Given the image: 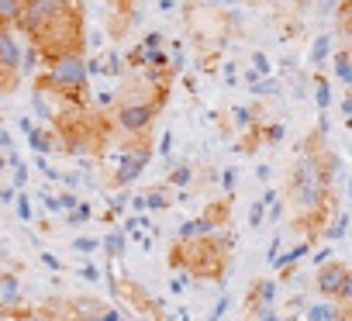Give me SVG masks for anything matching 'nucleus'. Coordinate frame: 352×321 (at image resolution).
<instances>
[{
	"label": "nucleus",
	"instance_id": "nucleus-32",
	"mask_svg": "<svg viewBox=\"0 0 352 321\" xmlns=\"http://www.w3.org/2000/svg\"><path fill=\"white\" fill-rule=\"evenodd\" d=\"M42 263H45V266H52V269H63V263H59L56 256H49V252H42Z\"/></svg>",
	"mask_w": 352,
	"mask_h": 321
},
{
	"label": "nucleus",
	"instance_id": "nucleus-34",
	"mask_svg": "<svg viewBox=\"0 0 352 321\" xmlns=\"http://www.w3.org/2000/svg\"><path fill=\"white\" fill-rule=\"evenodd\" d=\"M80 276H83V280H97V269H94V266H83Z\"/></svg>",
	"mask_w": 352,
	"mask_h": 321
},
{
	"label": "nucleus",
	"instance_id": "nucleus-16",
	"mask_svg": "<svg viewBox=\"0 0 352 321\" xmlns=\"http://www.w3.org/2000/svg\"><path fill=\"white\" fill-rule=\"evenodd\" d=\"M28 0H0V28H18Z\"/></svg>",
	"mask_w": 352,
	"mask_h": 321
},
{
	"label": "nucleus",
	"instance_id": "nucleus-19",
	"mask_svg": "<svg viewBox=\"0 0 352 321\" xmlns=\"http://www.w3.org/2000/svg\"><path fill=\"white\" fill-rule=\"evenodd\" d=\"M314 104H318V114H328L331 107V83L321 73H314Z\"/></svg>",
	"mask_w": 352,
	"mask_h": 321
},
{
	"label": "nucleus",
	"instance_id": "nucleus-25",
	"mask_svg": "<svg viewBox=\"0 0 352 321\" xmlns=\"http://www.w3.org/2000/svg\"><path fill=\"white\" fill-rule=\"evenodd\" d=\"M345 232H349V214H335L331 225L324 228V239H342Z\"/></svg>",
	"mask_w": 352,
	"mask_h": 321
},
{
	"label": "nucleus",
	"instance_id": "nucleus-8",
	"mask_svg": "<svg viewBox=\"0 0 352 321\" xmlns=\"http://www.w3.org/2000/svg\"><path fill=\"white\" fill-rule=\"evenodd\" d=\"M349 263H342V259H324L318 269H314V290L324 297V300H342V294H345V283H349Z\"/></svg>",
	"mask_w": 352,
	"mask_h": 321
},
{
	"label": "nucleus",
	"instance_id": "nucleus-35",
	"mask_svg": "<svg viewBox=\"0 0 352 321\" xmlns=\"http://www.w3.org/2000/svg\"><path fill=\"white\" fill-rule=\"evenodd\" d=\"M342 114H352V90H349L345 100H342Z\"/></svg>",
	"mask_w": 352,
	"mask_h": 321
},
{
	"label": "nucleus",
	"instance_id": "nucleus-4",
	"mask_svg": "<svg viewBox=\"0 0 352 321\" xmlns=\"http://www.w3.org/2000/svg\"><path fill=\"white\" fill-rule=\"evenodd\" d=\"M90 69L87 56H59L56 63L45 66V73L35 76V93H52L59 104L69 107H90Z\"/></svg>",
	"mask_w": 352,
	"mask_h": 321
},
{
	"label": "nucleus",
	"instance_id": "nucleus-24",
	"mask_svg": "<svg viewBox=\"0 0 352 321\" xmlns=\"http://www.w3.org/2000/svg\"><path fill=\"white\" fill-rule=\"evenodd\" d=\"M283 135H287V128L280 121H263V145H276V142H283Z\"/></svg>",
	"mask_w": 352,
	"mask_h": 321
},
{
	"label": "nucleus",
	"instance_id": "nucleus-6",
	"mask_svg": "<svg viewBox=\"0 0 352 321\" xmlns=\"http://www.w3.org/2000/svg\"><path fill=\"white\" fill-rule=\"evenodd\" d=\"M283 190H287V204H290L297 214H307V211H314V208L331 194V180H324L321 170L300 152L297 163H294L290 173H287V187H283Z\"/></svg>",
	"mask_w": 352,
	"mask_h": 321
},
{
	"label": "nucleus",
	"instance_id": "nucleus-14",
	"mask_svg": "<svg viewBox=\"0 0 352 321\" xmlns=\"http://www.w3.org/2000/svg\"><path fill=\"white\" fill-rule=\"evenodd\" d=\"M194 180H197L194 163H176V166H169V173H166L162 184H169L173 190H187V187H194Z\"/></svg>",
	"mask_w": 352,
	"mask_h": 321
},
{
	"label": "nucleus",
	"instance_id": "nucleus-21",
	"mask_svg": "<svg viewBox=\"0 0 352 321\" xmlns=\"http://www.w3.org/2000/svg\"><path fill=\"white\" fill-rule=\"evenodd\" d=\"M331 56V35L324 32V35H318L314 38V49H311V59H314V66H321L324 59Z\"/></svg>",
	"mask_w": 352,
	"mask_h": 321
},
{
	"label": "nucleus",
	"instance_id": "nucleus-5",
	"mask_svg": "<svg viewBox=\"0 0 352 321\" xmlns=\"http://www.w3.org/2000/svg\"><path fill=\"white\" fill-rule=\"evenodd\" d=\"M152 152H155L152 131L124 135V142H121V148H118V155H114V163H111V170H107V177H104V187H107V190H128V187L145 173V166L152 163Z\"/></svg>",
	"mask_w": 352,
	"mask_h": 321
},
{
	"label": "nucleus",
	"instance_id": "nucleus-2",
	"mask_svg": "<svg viewBox=\"0 0 352 321\" xmlns=\"http://www.w3.org/2000/svg\"><path fill=\"white\" fill-rule=\"evenodd\" d=\"M232 249H235V235H225V232L173 239L166 263L173 273H187L190 280L221 283L232 266Z\"/></svg>",
	"mask_w": 352,
	"mask_h": 321
},
{
	"label": "nucleus",
	"instance_id": "nucleus-20",
	"mask_svg": "<svg viewBox=\"0 0 352 321\" xmlns=\"http://www.w3.org/2000/svg\"><path fill=\"white\" fill-rule=\"evenodd\" d=\"M124 69H128V66H124V59H121L114 49H111V52H104V76H107V80H118Z\"/></svg>",
	"mask_w": 352,
	"mask_h": 321
},
{
	"label": "nucleus",
	"instance_id": "nucleus-18",
	"mask_svg": "<svg viewBox=\"0 0 352 321\" xmlns=\"http://www.w3.org/2000/svg\"><path fill=\"white\" fill-rule=\"evenodd\" d=\"M263 121V107H256V104H245V107H235L232 111V124L235 128H252V124H259Z\"/></svg>",
	"mask_w": 352,
	"mask_h": 321
},
{
	"label": "nucleus",
	"instance_id": "nucleus-33",
	"mask_svg": "<svg viewBox=\"0 0 352 321\" xmlns=\"http://www.w3.org/2000/svg\"><path fill=\"white\" fill-rule=\"evenodd\" d=\"M345 304H352V269H349V283H345V294H342Z\"/></svg>",
	"mask_w": 352,
	"mask_h": 321
},
{
	"label": "nucleus",
	"instance_id": "nucleus-26",
	"mask_svg": "<svg viewBox=\"0 0 352 321\" xmlns=\"http://www.w3.org/2000/svg\"><path fill=\"white\" fill-rule=\"evenodd\" d=\"M138 45H142L145 52H159V49H166V35H162V32H148Z\"/></svg>",
	"mask_w": 352,
	"mask_h": 321
},
{
	"label": "nucleus",
	"instance_id": "nucleus-11",
	"mask_svg": "<svg viewBox=\"0 0 352 321\" xmlns=\"http://www.w3.org/2000/svg\"><path fill=\"white\" fill-rule=\"evenodd\" d=\"M21 63H25V49L14 38V28H0V73H4L14 87L21 80Z\"/></svg>",
	"mask_w": 352,
	"mask_h": 321
},
{
	"label": "nucleus",
	"instance_id": "nucleus-12",
	"mask_svg": "<svg viewBox=\"0 0 352 321\" xmlns=\"http://www.w3.org/2000/svg\"><path fill=\"white\" fill-rule=\"evenodd\" d=\"M173 201H176V190L169 184H152V187L138 190L131 204H135V211H169Z\"/></svg>",
	"mask_w": 352,
	"mask_h": 321
},
{
	"label": "nucleus",
	"instance_id": "nucleus-23",
	"mask_svg": "<svg viewBox=\"0 0 352 321\" xmlns=\"http://www.w3.org/2000/svg\"><path fill=\"white\" fill-rule=\"evenodd\" d=\"M104 249H107V259H111V263H118V256L124 252V232H118V228H114V232L104 239Z\"/></svg>",
	"mask_w": 352,
	"mask_h": 321
},
{
	"label": "nucleus",
	"instance_id": "nucleus-30",
	"mask_svg": "<svg viewBox=\"0 0 352 321\" xmlns=\"http://www.w3.org/2000/svg\"><path fill=\"white\" fill-rule=\"evenodd\" d=\"M56 197H59V211H73V208L80 204V197L69 194V190H63V194H56Z\"/></svg>",
	"mask_w": 352,
	"mask_h": 321
},
{
	"label": "nucleus",
	"instance_id": "nucleus-22",
	"mask_svg": "<svg viewBox=\"0 0 352 321\" xmlns=\"http://www.w3.org/2000/svg\"><path fill=\"white\" fill-rule=\"evenodd\" d=\"M90 214H94V211H90V204H83V201H80L73 211H66V218H63V221H66L69 228H80V225H87V221H90Z\"/></svg>",
	"mask_w": 352,
	"mask_h": 321
},
{
	"label": "nucleus",
	"instance_id": "nucleus-13",
	"mask_svg": "<svg viewBox=\"0 0 352 321\" xmlns=\"http://www.w3.org/2000/svg\"><path fill=\"white\" fill-rule=\"evenodd\" d=\"M111 25H107V35L114 38V42H121L124 35H128V28H131V21H135V0H111Z\"/></svg>",
	"mask_w": 352,
	"mask_h": 321
},
{
	"label": "nucleus",
	"instance_id": "nucleus-31",
	"mask_svg": "<svg viewBox=\"0 0 352 321\" xmlns=\"http://www.w3.org/2000/svg\"><path fill=\"white\" fill-rule=\"evenodd\" d=\"M73 249H76V252H94V249H97V242H94V239H76V242H73Z\"/></svg>",
	"mask_w": 352,
	"mask_h": 321
},
{
	"label": "nucleus",
	"instance_id": "nucleus-17",
	"mask_svg": "<svg viewBox=\"0 0 352 321\" xmlns=\"http://www.w3.org/2000/svg\"><path fill=\"white\" fill-rule=\"evenodd\" d=\"M331 66H335V76L345 87H352V49H335L331 52Z\"/></svg>",
	"mask_w": 352,
	"mask_h": 321
},
{
	"label": "nucleus",
	"instance_id": "nucleus-10",
	"mask_svg": "<svg viewBox=\"0 0 352 321\" xmlns=\"http://www.w3.org/2000/svg\"><path fill=\"white\" fill-rule=\"evenodd\" d=\"M232 204H235V194H225V197H214L204 204V211L194 218L197 232L208 235V232H221L228 221H232Z\"/></svg>",
	"mask_w": 352,
	"mask_h": 321
},
{
	"label": "nucleus",
	"instance_id": "nucleus-7",
	"mask_svg": "<svg viewBox=\"0 0 352 321\" xmlns=\"http://www.w3.org/2000/svg\"><path fill=\"white\" fill-rule=\"evenodd\" d=\"M107 280H111V294L121 297V300H124L142 321H173V318L166 314V307H162V304H159V300H155L138 280H131V276H118V273H111Z\"/></svg>",
	"mask_w": 352,
	"mask_h": 321
},
{
	"label": "nucleus",
	"instance_id": "nucleus-29",
	"mask_svg": "<svg viewBox=\"0 0 352 321\" xmlns=\"http://www.w3.org/2000/svg\"><path fill=\"white\" fill-rule=\"evenodd\" d=\"M263 221H266V201H256V204H252V211H249V225H252V228H259Z\"/></svg>",
	"mask_w": 352,
	"mask_h": 321
},
{
	"label": "nucleus",
	"instance_id": "nucleus-15",
	"mask_svg": "<svg viewBox=\"0 0 352 321\" xmlns=\"http://www.w3.org/2000/svg\"><path fill=\"white\" fill-rule=\"evenodd\" d=\"M28 145H32L38 155H52V152H59V138H56L52 128H32V131H28Z\"/></svg>",
	"mask_w": 352,
	"mask_h": 321
},
{
	"label": "nucleus",
	"instance_id": "nucleus-28",
	"mask_svg": "<svg viewBox=\"0 0 352 321\" xmlns=\"http://www.w3.org/2000/svg\"><path fill=\"white\" fill-rule=\"evenodd\" d=\"M11 170H14V184H11V187H14V190H25V184H28V166L18 159V163H14Z\"/></svg>",
	"mask_w": 352,
	"mask_h": 321
},
{
	"label": "nucleus",
	"instance_id": "nucleus-27",
	"mask_svg": "<svg viewBox=\"0 0 352 321\" xmlns=\"http://www.w3.org/2000/svg\"><path fill=\"white\" fill-rule=\"evenodd\" d=\"M14 204H18V218H21V221H32V201H28V194H25V190H18Z\"/></svg>",
	"mask_w": 352,
	"mask_h": 321
},
{
	"label": "nucleus",
	"instance_id": "nucleus-1",
	"mask_svg": "<svg viewBox=\"0 0 352 321\" xmlns=\"http://www.w3.org/2000/svg\"><path fill=\"white\" fill-rule=\"evenodd\" d=\"M87 11L83 0H28L18 32L49 66L59 56H83L87 52Z\"/></svg>",
	"mask_w": 352,
	"mask_h": 321
},
{
	"label": "nucleus",
	"instance_id": "nucleus-9",
	"mask_svg": "<svg viewBox=\"0 0 352 321\" xmlns=\"http://www.w3.org/2000/svg\"><path fill=\"white\" fill-rule=\"evenodd\" d=\"M273 297H276V283L270 276H256L245 290V300H242L245 321H263V314L273 311Z\"/></svg>",
	"mask_w": 352,
	"mask_h": 321
},
{
	"label": "nucleus",
	"instance_id": "nucleus-3",
	"mask_svg": "<svg viewBox=\"0 0 352 321\" xmlns=\"http://www.w3.org/2000/svg\"><path fill=\"white\" fill-rule=\"evenodd\" d=\"M169 93H173V83H155V80H148V76L138 69V73L114 93L111 118H114L118 131H124V135L152 131L155 118H159L162 107L169 104Z\"/></svg>",
	"mask_w": 352,
	"mask_h": 321
}]
</instances>
